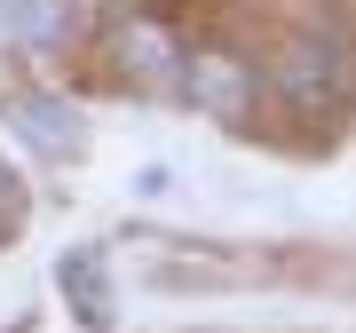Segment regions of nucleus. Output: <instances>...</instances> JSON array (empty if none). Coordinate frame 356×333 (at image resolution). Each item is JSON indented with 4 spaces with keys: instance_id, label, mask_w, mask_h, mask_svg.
I'll return each instance as SVG.
<instances>
[{
    "instance_id": "f257e3e1",
    "label": "nucleus",
    "mask_w": 356,
    "mask_h": 333,
    "mask_svg": "<svg viewBox=\"0 0 356 333\" xmlns=\"http://www.w3.org/2000/svg\"><path fill=\"white\" fill-rule=\"evenodd\" d=\"M269 79H277V95L309 119V111H332V103L348 95L356 56H348V40L332 24H293L277 40V56H269Z\"/></svg>"
},
{
    "instance_id": "f03ea898",
    "label": "nucleus",
    "mask_w": 356,
    "mask_h": 333,
    "mask_svg": "<svg viewBox=\"0 0 356 333\" xmlns=\"http://www.w3.org/2000/svg\"><path fill=\"white\" fill-rule=\"evenodd\" d=\"M111 72H119V88H135V95H182L191 56L175 48V32H166V24L135 16V24L111 32Z\"/></svg>"
},
{
    "instance_id": "7ed1b4c3",
    "label": "nucleus",
    "mask_w": 356,
    "mask_h": 333,
    "mask_svg": "<svg viewBox=\"0 0 356 333\" xmlns=\"http://www.w3.org/2000/svg\"><path fill=\"white\" fill-rule=\"evenodd\" d=\"M8 119H16L24 143H40L48 159H79V151H88V119H79V103H64V95L24 88V95H8Z\"/></svg>"
},
{
    "instance_id": "20e7f679",
    "label": "nucleus",
    "mask_w": 356,
    "mask_h": 333,
    "mask_svg": "<svg viewBox=\"0 0 356 333\" xmlns=\"http://www.w3.org/2000/svg\"><path fill=\"white\" fill-rule=\"evenodd\" d=\"M182 95H191L198 111H214V119H245V111H254V64H245V56L206 48V56H191Z\"/></svg>"
},
{
    "instance_id": "39448f33",
    "label": "nucleus",
    "mask_w": 356,
    "mask_h": 333,
    "mask_svg": "<svg viewBox=\"0 0 356 333\" xmlns=\"http://www.w3.org/2000/svg\"><path fill=\"white\" fill-rule=\"evenodd\" d=\"M56 278H64V294H72V309H79L88 325H111V278H103V254H95V246L64 254Z\"/></svg>"
},
{
    "instance_id": "423d86ee",
    "label": "nucleus",
    "mask_w": 356,
    "mask_h": 333,
    "mask_svg": "<svg viewBox=\"0 0 356 333\" xmlns=\"http://www.w3.org/2000/svg\"><path fill=\"white\" fill-rule=\"evenodd\" d=\"M0 32H16V40H56V32H64V8H56V0H0Z\"/></svg>"
},
{
    "instance_id": "0eeeda50",
    "label": "nucleus",
    "mask_w": 356,
    "mask_h": 333,
    "mask_svg": "<svg viewBox=\"0 0 356 333\" xmlns=\"http://www.w3.org/2000/svg\"><path fill=\"white\" fill-rule=\"evenodd\" d=\"M16 215H24V199H16V175L0 166V231H16Z\"/></svg>"
}]
</instances>
